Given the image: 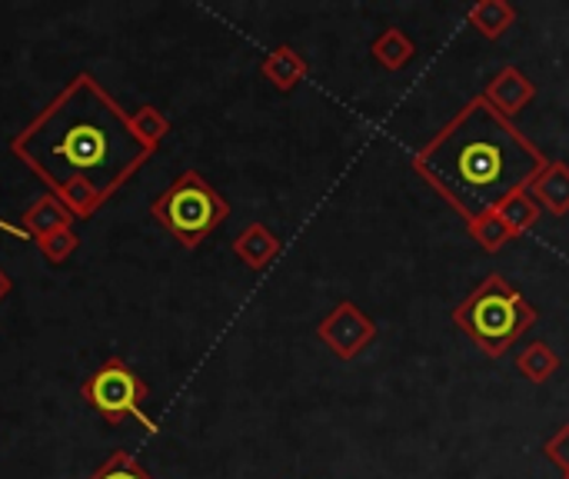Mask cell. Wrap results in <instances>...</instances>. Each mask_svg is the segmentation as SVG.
I'll return each instance as SVG.
<instances>
[{
  "label": "cell",
  "instance_id": "obj_16",
  "mask_svg": "<svg viewBox=\"0 0 569 479\" xmlns=\"http://www.w3.org/2000/svg\"><path fill=\"white\" fill-rule=\"evenodd\" d=\"M517 370H520L530 383H547V380L560 370V353H557L550 343L537 340V343H530V347L520 350Z\"/></svg>",
  "mask_w": 569,
  "mask_h": 479
},
{
  "label": "cell",
  "instance_id": "obj_12",
  "mask_svg": "<svg viewBox=\"0 0 569 479\" xmlns=\"http://www.w3.org/2000/svg\"><path fill=\"white\" fill-rule=\"evenodd\" d=\"M467 23L477 27L480 37L500 40L517 23V7L510 0H480L467 10Z\"/></svg>",
  "mask_w": 569,
  "mask_h": 479
},
{
  "label": "cell",
  "instance_id": "obj_19",
  "mask_svg": "<svg viewBox=\"0 0 569 479\" xmlns=\"http://www.w3.org/2000/svg\"><path fill=\"white\" fill-rule=\"evenodd\" d=\"M77 247H80V237H77V230H73V227H63V230H57V233H50L47 240H40V243H37L40 257H43L50 267L67 263V260L77 253Z\"/></svg>",
  "mask_w": 569,
  "mask_h": 479
},
{
  "label": "cell",
  "instance_id": "obj_5",
  "mask_svg": "<svg viewBox=\"0 0 569 479\" xmlns=\"http://www.w3.org/2000/svg\"><path fill=\"white\" fill-rule=\"evenodd\" d=\"M80 397L90 403V410H97L110 427H120L123 420H140L147 430H157L153 420L143 417V403L150 397L147 383L140 380V373H133V367L123 357H110L103 360V367H97L83 383H80Z\"/></svg>",
  "mask_w": 569,
  "mask_h": 479
},
{
  "label": "cell",
  "instance_id": "obj_22",
  "mask_svg": "<svg viewBox=\"0 0 569 479\" xmlns=\"http://www.w3.org/2000/svg\"><path fill=\"white\" fill-rule=\"evenodd\" d=\"M10 290H13V280H10V273L0 267V303L7 300V293H10Z\"/></svg>",
  "mask_w": 569,
  "mask_h": 479
},
{
  "label": "cell",
  "instance_id": "obj_17",
  "mask_svg": "<svg viewBox=\"0 0 569 479\" xmlns=\"http://www.w3.org/2000/svg\"><path fill=\"white\" fill-rule=\"evenodd\" d=\"M127 123H130V133H133L147 150H157L160 140L170 133V120H167L153 103H143V107H137L133 113H127Z\"/></svg>",
  "mask_w": 569,
  "mask_h": 479
},
{
  "label": "cell",
  "instance_id": "obj_7",
  "mask_svg": "<svg viewBox=\"0 0 569 479\" xmlns=\"http://www.w3.org/2000/svg\"><path fill=\"white\" fill-rule=\"evenodd\" d=\"M483 97H487V103H490L493 110H500V113L510 120V117H517L520 110H527V107L533 103L537 83H533L517 63H507V67H500V70L493 73V80L487 83Z\"/></svg>",
  "mask_w": 569,
  "mask_h": 479
},
{
  "label": "cell",
  "instance_id": "obj_21",
  "mask_svg": "<svg viewBox=\"0 0 569 479\" xmlns=\"http://www.w3.org/2000/svg\"><path fill=\"white\" fill-rule=\"evenodd\" d=\"M543 453L550 457V463H557L563 470V477H569V423H563L547 443H543Z\"/></svg>",
  "mask_w": 569,
  "mask_h": 479
},
{
  "label": "cell",
  "instance_id": "obj_23",
  "mask_svg": "<svg viewBox=\"0 0 569 479\" xmlns=\"http://www.w3.org/2000/svg\"><path fill=\"white\" fill-rule=\"evenodd\" d=\"M567 479H569V477H567Z\"/></svg>",
  "mask_w": 569,
  "mask_h": 479
},
{
  "label": "cell",
  "instance_id": "obj_8",
  "mask_svg": "<svg viewBox=\"0 0 569 479\" xmlns=\"http://www.w3.org/2000/svg\"><path fill=\"white\" fill-rule=\"evenodd\" d=\"M527 193L537 200L540 210L553 217L569 213V163L567 160H547V167L530 180Z\"/></svg>",
  "mask_w": 569,
  "mask_h": 479
},
{
  "label": "cell",
  "instance_id": "obj_20",
  "mask_svg": "<svg viewBox=\"0 0 569 479\" xmlns=\"http://www.w3.org/2000/svg\"><path fill=\"white\" fill-rule=\"evenodd\" d=\"M90 479H153L147 470H143V463L137 460V457H130V453H123V450H117L107 463H100Z\"/></svg>",
  "mask_w": 569,
  "mask_h": 479
},
{
  "label": "cell",
  "instance_id": "obj_11",
  "mask_svg": "<svg viewBox=\"0 0 569 479\" xmlns=\"http://www.w3.org/2000/svg\"><path fill=\"white\" fill-rule=\"evenodd\" d=\"M233 253L240 263H247L250 270H267L277 257H280V240L270 227L263 223H250L243 227V233L233 240Z\"/></svg>",
  "mask_w": 569,
  "mask_h": 479
},
{
  "label": "cell",
  "instance_id": "obj_6",
  "mask_svg": "<svg viewBox=\"0 0 569 479\" xmlns=\"http://www.w3.org/2000/svg\"><path fill=\"white\" fill-rule=\"evenodd\" d=\"M317 337L323 347H330L333 357L340 360H357L377 337V323L350 300H340L320 323H317Z\"/></svg>",
  "mask_w": 569,
  "mask_h": 479
},
{
  "label": "cell",
  "instance_id": "obj_18",
  "mask_svg": "<svg viewBox=\"0 0 569 479\" xmlns=\"http://www.w3.org/2000/svg\"><path fill=\"white\" fill-rule=\"evenodd\" d=\"M497 213L507 220V227L517 233V237H523L527 230H533L537 227V220H540V207H537V200L527 193V190H517L513 197H507L500 207H497Z\"/></svg>",
  "mask_w": 569,
  "mask_h": 479
},
{
  "label": "cell",
  "instance_id": "obj_13",
  "mask_svg": "<svg viewBox=\"0 0 569 479\" xmlns=\"http://www.w3.org/2000/svg\"><path fill=\"white\" fill-rule=\"evenodd\" d=\"M370 53H373V60L383 67V70H403L413 57H417V43L400 30V27H387L377 40H373V47H370Z\"/></svg>",
  "mask_w": 569,
  "mask_h": 479
},
{
  "label": "cell",
  "instance_id": "obj_9",
  "mask_svg": "<svg viewBox=\"0 0 569 479\" xmlns=\"http://www.w3.org/2000/svg\"><path fill=\"white\" fill-rule=\"evenodd\" d=\"M20 227L33 237V243H40V240H47L50 233H57V230H63V227H73V213L47 190V193H40V197L23 210Z\"/></svg>",
  "mask_w": 569,
  "mask_h": 479
},
{
  "label": "cell",
  "instance_id": "obj_10",
  "mask_svg": "<svg viewBox=\"0 0 569 479\" xmlns=\"http://www.w3.org/2000/svg\"><path fill=\"white\" fill-rule=\"evenodd\" d=\"M310 63L303 60V53H297L290 43H277L263 60H260V73L280 90V93H290L303 77H307Z\"/></svg>",
  "mask_w": 569,
  "mask_h": 479
},
{
  "label": "cell",
  "instance_id": "obj_3",
  "mask_svg": "<svg viewBox=\"0 0 569 479\" xmlns=\"http://www.w3.org/2000/svg\"><path fill=\"white\" fill-rule=\"evenodd\" d=\"M453 323L493 360H500L527 330L537 327V310L500 273L480 280V287L453 310Z\"/></svg>",
  "mask_w": 569,
  "mask_h": 479
},
{
  "label": "cell",
  "instance_id": "obj_4",
  "mask_svg": "<svg viewBox=\"0 0 569 479\" xmlns=\"http://www.w3.org/2000/svg\"><path fill=\"white\" fill-rule=\"evenodd\" d=\"M150 213L183 250H197L217 227H223V220L230 217V203L203 173L183 170L150 203Z\"/></svg>",
  "mask_w": 569,
  "mask_h": 479
},
{
  "label": "cell",
  "instance_id": "obj_15",
  "mask_svg": "<svg viewBox=\"0 0 569 479\" xmlns=\"http://www.w3.org/2000/svg\"><path fill=\"white\" fill-rule=\"evenodd\" d=\"M53 197L73 213V220H90L103 203H107V197L90 183V180H70V183H63L60 190H53Z\"/></svg>",
  "mask_w": 569,
  "mask_h": 479
},
{
  "label": "cell",
  "instance_id": "obj_14",
  "mask_svg": "<svg viewBox=\"0 0 569 479\" xmlns=\"http://www.w3.org/2000/svg\"><path fill=\"white\" fill-rule=\"evenodd\" d=\"M463 227H467V233L480 243V250H487V253H500L510 240H517V233L507 227V220H503L497 210L480 213V217H467Z\"/></svg>",
  "mask_w": 569,
  "mask_h": 479
},
{
  "label": "cell",
  "instance_id": "obj_1",
  "mask_svg": "<svg viewBox=\"0 0 569 479\" xmlns=\"http://www.w3.org/2000/svg\"><path fill=\"white\" fill-rule=\"evenodd\" d=\"M10 153L23 160L50 193L80 177L107 200L153 157V150L130 133L120 103L90 73H77L57 100L10 140Z\"/></svg>",
  "mask_w": 569,
  "mask_h": 479
},
{
  "label": "cell",
  "instance_id": "obj_2",
  "mask_svg": "<svg viewBox=\"0 0 569 479\" xmlns=\"http://www.w3.org/2000/svg\"><path fill=\"white\" fill-rule=\"evenodd\" d=\"M423 173L460 217H480L497 210L517 190L547 167V157L527 140L487 97H473L427 147L413 157Z\"/></svg>",
  "mask_w": 569,
  "mask_h": 479
}]
</instances>
